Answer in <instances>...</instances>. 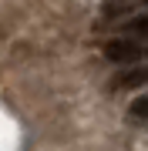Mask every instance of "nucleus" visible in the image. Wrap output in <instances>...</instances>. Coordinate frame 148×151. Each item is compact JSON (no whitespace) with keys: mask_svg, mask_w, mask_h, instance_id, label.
<instances>
[{"mask_svg":"<svg viewBox=\"0 0 148 151\" xmlns=\"http://www.w3.org/2000/svg\"><path fill=\"white\" fill-rule=\"evenodd\" d=\"M104 57H108L111 64H135V60L148 57V47L138 37H118V40L104 44Z\"/></svg>","mask_w":148,"mask_h":151,"instance_id":"1","label":"nucleus"},{"mask_svg":"<svg viewBox=\"0 0 148 151\" xmlns=\"http://www.w3.org/2000/svg\"><path fill=\"white\" fill-rule=\"evenodd\" d=\"M145 84H148V64H138V60L128 70L111 77V91H128V87H145Z\"/></svg>","mask_w":148,"mask_h":151,"instance_id":"2","label":"nucleus"},{"mask_svg":"<svg viewBox=\"0 0 148 151\" xmlns=\"http://www.w3.org/2000/svg\"><path fill=\"white\" fill-rule=\"evenodd\" d=\"M125 34H131V37H148V14L145 17H131V20H125Z\"/></svg>","mask_w":148,"mask_h":151,"instance_id":"3","label":"nucleus"},{"mask_svg":"<svg viewBox=\"0 0 148 151\" xmlns=\"http://www.w3.org/2000/svg\"><path fill=\"white\" fill-rule=\"evenodd\" d=\"M131 114H135V118H142V121H148V94L138 97V101L131 104Z\"/></svg>","mask_w":148,"mask_h":151,"instance_id":"4","label":"nucleus"}]
</instances>
